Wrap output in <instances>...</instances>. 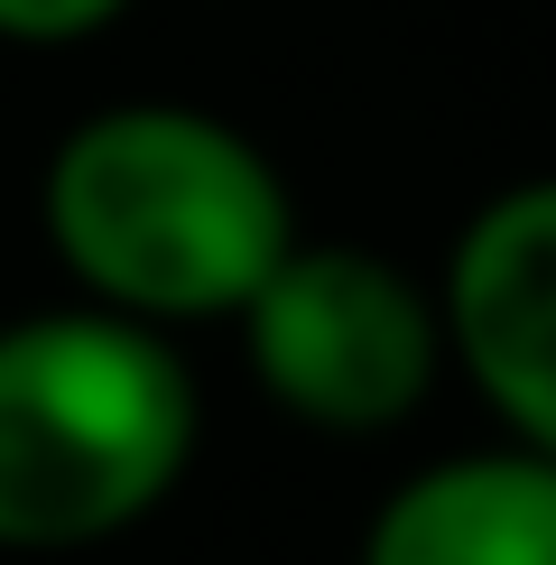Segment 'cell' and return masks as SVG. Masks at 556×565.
Masks as SVG:
<instances>
[{"mask_svg": "<svg viewBox=\"0 0 556 565\" xmlns=\"http://www.w3.org/2000/svg\"><path fill=\"white\" fill-rule=\"evenodd\" d=\"M250 381L316 436H389L446 381V306L362 242H297L242 306Z\"/></svg>", "mask_w": 556, "mask_h": 565, "instance_id": "3957f363", "label": "cell"}, {"mask_svg": "<svg viewBox=\"0 0 556 565\" xmlns=\"http://www.w3.org/2000/svg\"><path fill=\"white\" fill-rule=\"evenodd\" d=\"M38 223L84 306L168 324H242L307 232L278 158L204 103H103L56 139Z\"/></svg>", "mask_w": 556, "mask_h": 565, "instance_id": "6da1fadb", "label": "cell"}, {"mask_svg": "<svg viewBox=\"0 0 556 565\" xmlns=\"http://www.w3.org/2000/svg\"><path fill=\"white\" fill-rule=\"evenodd\" d=\"M353 565H556V463L528 445L417 463L362 520Z\"/></svg>", "mask_w": 556, "mask_h": 565, "instance_id": "5b68a950", "label": "cell"}, {"mask_svg": "<svg viewBox=\"0 0 556 565\" xmlns=\"http://www.w3.org/2000/svg\"><path fill=\"white\" fill-rule=\"evenodd\" d=\"M204 436L168 334L103 306L0 324V556H84L177 501Z\"/></svg>", "mask_w": 556, "mask_h": 565, "instance_id": "7a4b0ae2", "label": "cell"}, {"mask_svg": "<svg viewBox=\"0 0 556 565\" xmlns=\"http://www.w3.org/2000/svg\"><path fill=\"white\" fill-rule=\"evenodd\" d=\"M446 362L501 417L510 445L556 463V177H520L455 232L446 278Z\"/></svg>", "mask_w": 556, "mask_h": 565, "instance_id": "277c9868", "label": "cell"}, {"mask_svg": "<svg viewBox=\"0 0 556 565\" xmlns=\"http://www.w3.org/2000/svg\"><path fill=\"white\" fill-rule=\"evenodd\" d=\"M121 10H130V0H0V46H38V56H56V46L103 38Z\"/></svg>", "mask_w": 556, "mask_h": 565, "instance_id": "8992f818", "label": "cell"}]
</instances>
